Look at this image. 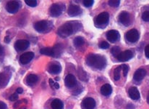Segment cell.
I'll return each instance as SVG.
<instances>
[{
  "instance_id": "obj_1",
  "label": "cell",
  "mask_w": 149,
  "mask_h": 109,
  "mask_svg": "<svg viewBox=\"0 0 149 109\" xmlns=\"http://www.w3.org/2000/svg\"><path fill=\"white\" fill-rule=\"evenodd\" d=\"M86 63L89 66L99 70H102L107 65V60L104 56L96 54H91L87 57Z\"/></svg>"
},
{
  "instance_id": "obj_2",
  "label": "cell",
  "mask_w": 149,
  "mask_h": 109,
  "mask_svg": "<svg viewBox=\"0 0 149 109\" xmlns=\"http://www.w3.org/2000/svg\"><path fill=\"white\" fill-rule=\"evenodd\" d=\"M72 22H68L61 26L57 31L58 35L62 38H66L72 35L75 29V28L74 27V24H72Z\"/></svg>"
},
{
  "instance_id": "obj_3",
  "label": "cell",
  "mask_w": 149,
  "mask_h": 109,
  "mask_svg": "<svg viewBox=\"0 0 149 109\" xmlns=\"http://www.w3.org/2000/svg\"><path fill=\"white\" fill-rule=\"evenodd\" d=\"M109 20V14L107 12L100 13L95 18V23L99 27L106 26Z\"/></svg>"
},
{
  "instance_id": "obj_4",
  "label": "cell",
  "mask_w": 149,
  "mask_h": 109,
  "mask_svg": "<svg viewBox=\"0 0 149 109\" xmlns=\"http://www.w3.org/2000/svg\"><path fill=\"white\" fill-rule=\"evenodd\" d=\"M65 10V5L59 3H54L49 8V14L52 17H58Z\"/></svg>"
},
{
  "instance_id": "obj_5",
  "label": "cell",
  "mask_w": 149,
  "mask_h": 109,
  "mask_svg": "<svg viewBox=\"0 0 149 109\" xmlns=\"http://www.w3.org/2000/svg\"><path fill=\"white\" fill-rule=\"evenodd\" d=\"M140 34L139 32L136 29H131L126 33L125 39L127 41L130 43H135L139 39Z\"/></svg>"
},
{
  "instance_id": "obj_6",
  "label": "cell",
  "mask_w": 149,
  "mask_h": 109,
  "mask_svg": "<svg viewBox=\"0 0 149 109\" xmlns=\"http://www.w3.org/2000/svg\"><path fill=\"white\" fill-rule=\"evenodd\" d=\"M119 22L124 25L125 26H130L131 23V17L130 15L127 13V12L123 11L119 15Z\"/></svg>"
},
{
  "instance_id": "obj_7",
  "label": "cell",
  "mask_w": 149,
  "mask_h": 109,
  "mask_svg": "<svg viewBox=\"0 0 149 109\" xmlns=\"http://www.w3.org/2000/svg\"><path fill=\"white\" fill-rule=\"evenodd\" d=\"M20 8V3L17 1H10L6 4V10L10 13H15Z\"/></svg>"
},
{
  "instance_id": "obj_8",
  "label": "cell",
  "mask_w": 149,
  "mask_h": 109,
  "mask_svg": "<svg viewBox=\"0 0 149 109\" xmlns=\"http://www.w3.org/2000/svg\"><path fill=\"white\" fill-rule=\"evenodd\" d=\"M120 33L116 30H110L107 31V38L110 42L114 43L120 39Z\"/></svg>"
},
{
  "instance_id": "obj_9",
  "label": "cell",
  "mask_w": 149,
  "mask_h": 109,
  "mask_svg": "<svg viewBox=\"0 0 149 109\" xmlns=\"http://www.w3.org/2000/svg\"><path fill=\"white\" fill-rule=\"evenodd\" d=\"M83 109H93L96 106V101L92 98H86L81 103Z\"/></svg>"
},
{
  "instance_id": "obj_10",
  "label": "cell",
  "mask_w": 149,
  "mask_h": 109,
  "mask_svg": "<svg viewBox=\"0 0 149 109\" xmlns=\"http://www.w3.org/2000/svg\"><path fill=\"white\" fill-rule=\"evenodd\" d=\"M49 27V22L47 20H40L34 24V28L38 32L42 33L46 31Z\"/></svg>"
},
{
  "instance_id": "obj_11",
  "label": "cell",
  "mask_w": 149,
  "mask_h": 109,
  "mask_svg": "<svg viewBox=\"0 0 149 109\" xmlns=\"http://www.w3.org/2000/svg\"><path fill=\"white\" fill-rule=\"evenodd\" d=\"M30 45V42L28 40L25 39H20L17 40L15 44V47L18 51H23V50H26Z\"/></svg>"
},
{
  "instance_id": "obj_12",
  "label": "cell",
  "mask_w": 149,
  "mask_h": 109,
  "mask_svg": "<svg viewBox=\"0 0 149 109\" xmlns=\"http://www.w3.org/2000/svg\"><path fill=\"white\" fill-rule=\"evenodd\" d=\"M132 57H133V53H132V51H130V50H125L124 52H121L117 58L119 61L125 62V61L130 60Z\"/></svg>"
},
{
  "instance_id": "obj_13",
  "label": "cell",
  "mask_w": 149,
  "mask_h": 109,
  "mask_svg": "<svg viewBox=\"0 0 149 109\" xmlns=\"http://www.w3.org/2000/svg\"><path fill=\"white\" fill-rule=\"evenodd\" d=\"M34 58V53L33 52H28L22 54L20 56V62L23 65L28 63Z\"/></svg>"
},
{
  "instance_id": "obj_14",
  "label": "cell",
  "mask_w": 149,
  "mask_h": 109,
  "mask_svg": "<svg viewBox=\"0 0 149 109\" xmlns=\"http://www.w3.org/2000/svg\"><path fill=\"white\" fill-rule=\"evenodd\" d=\"M68 13L71 17H74L81 13V9L80 8L79 6L75 5V4H70L68 8Z\"/></svg>"
},
{
  "instance_id": "obj_15",
  "label": "cell",
  "mask_w": 149,
  "mask_h": 109,
  "mask_svg": "<svg viewBox=\"0 0 149 109\" xmlns=\"http://www.w3.org/2000/svg\"><path fill=\"white\" fill-rule=\"evenodd\" d=\"M65 85H66L68 87L72 88L76 85V84H77V80H76L75 77L72 75V74H68V75L65 77Z\"/></svg>"
},
{
  "instance_id": "obj_16",
  "label": "cell",
  "mask_w": 149,
  "mask_h": 109,
  "mask_svg": "<svg viewBox=\"0 0 149 109\" xmlns=\"http://www.w3.org/2000/svg\"><path fill=\"white\" fill-rule=\"evenodd\" d=\"M146 75V71L145 69H143V68H139L134 74L133 78L135 81L140 82L143 79Z\"/></svg>"
},
{
  "instance_id": "obj_17",
  "label": "cell",
  "mask_w": 149,
  "mask_h": 109,
  "mask_svg": "<svg viewBox=\"0 0 149 109\" xmlns=\"http://www.w3.org/2000/svg\"><path fill=\"white\" fill-rule=\"evenodd\" d=\"M62 71V66L58 63H52L49 67V71L52 74H59Z\"/></svg>"
},
{
  "instance_id": "obj_18",
  "label": "cell",
  "mask_w": 149,
  "mask_h": 109,
  "mask_svg": "<svg viewBox=\"0 0 149 109\" xmlns=\"http://www.w3.org/2000/svg\"><path fill=\"white\" fill-rule=\"evenodd\" d=\"M128 94H129V96L130 97L131 99L135 100V101L138 100L141 97L140 96L139 91L135 86H132V87L130 88L129 91H128Z\"/></svg>"
},
{
  "instance_id": "obj_19",
  "label": "cell",
  "mask_w": 149,
  "mask_h": 109,
  "mask_svg": "<svg viewBox=\"0 0 149 109\" xmlns=\"http://www.w3.org/2000/svg\"><path fill=\"white\" fill-rule=\"evenodd\" d=\"M112 92V88L109 84H105L101 88V93L104 96H109Z\"/></svg>"
},
{
  "instance_id": "obj_20",
  "label": "cell",
  "mask_w": 149,
  "mask_h": 109,
  "mask_svg": "<svg viewBox=\"0 0 149 109\" xmlns=\"http://www.w3.org/2000/svg\"><path fill=\"white\" fill-rule=\"evenodd\" d=\"M38 82V77L35 74H29L26 78V82L28 85L32 86Z\"/></svg>"
},
{
  "instance_id": "obj_21",
  "label": "cell",
  "mask_w": 149,
  "mask_h": 109,
  "mask_svg": "<svg viewBox=\"0 0 149 109\" xmlns=\"http://www.w3.org/2000/svg\"><path fill=\"white\" fill-rule=\"evenodd\" d=\"M63 103L59 99H54L51 103L52 109H62L63 108Z\"/></svg>"
},
{
  "instance_id": "obj_22",
  "label": "cell",
  "mask_w": 149,
  "mask_h": 109,
  "mask_svg": "<svg viewBox=\"0 0 149 109\" xmlns=\"http://www.w3.org/2000/svg\"><path fill=\"white\" fill-rule=\"evenodd\" d=\"M40 53L43 55H48V56L54 57V53L53 48H49V47H45L42 48L40 50Z\"/></svg>"
},
{
  "instance_id": "obj_23",
  "label": "cell",
  "mask_w": 149,
  "mask_h": 109,
  "mask_svg": "<svg viewBox=\"0 0 149 109\" xmlns=\"http://www.w3.org/2000/svg\"><path fill=\"white\" fill-rule=\"evenodd\" d=\"M74 45L76 47H80L81 46H83L85 43V39L81 37H77L76 38H74Z\"/></svg>"
},
{
  "instance_id": "obj_24",
  "label": "cell",
  "mask_w": 149,
  "mask_h": 109,
  "mask_svg": "<svg viewBox=\"0 0 149 109\" xmlns=\"http://www.w3.org/2000/svg\"><path fill=\"white\" fill-rule=\"evenodd\" d=\"M9 79L7 77V75L3 73H0V87H3L7 84Z\"/></svg>"
},
{
  "instance_id": "obj_25",
  "label": "cell",
  "mask_w": 149,
  "mask_h": 109,
  "mask_svg": "<svg viewBox=\"0 0 149 109\" xmlns=\"http://www.w3.org/2000/svg\"><path fill=\"white\" fill-rule=\"evenodd\" d=\"M54 53V57H58L62 54V47L61 44H57L53 47Z\"/></svg>"
},
{
  "instance_id": "obj_26",
  "label": "cell",
  "mask_w": 149,
  "mask_h": 109,
  "mask_svg": "<svg viewBox=\"0 0 149 109\" xmlns=\"http://www.w3.org/2000/svg\"><path fill=\"white\" fill-rule=\"evenodd\" d=\"M121 66H118L114 69V79L115 81H118L120 79V71H121Z\"/></svg>"
},
{
  "instance_id": "obj_27",
  "label": "cell",
  "mask_w": 149,
  "mask_h": 109,
  "mask_svg": "<svg viewBox=\"0 0 149 109\" xmlns=\"http://www.w3.org/2000/svg\"><path fill=\"white\" fill-rule=\"evenodd\" d=\"M111 53L114 56L117 57L118 55L121 53V50H120V47L118 46H115V47H113L111 50Z\"/></svg>"
},
{
  "instance_id": "obj_28",
  "label": "cell",
  "mask_w": 149,
  "mask_h": 109,
  "mask_svg": "<svg viewBox=\"0 0 149 109\" xmlns=\"http://www.w3.org/2000/svg\"><path fill=\"white\" fill-rule=\"evenodd\" d=\"M25 4L31 7H34L37 5V1L36 0H25Z\"/></svg>"
},
{
  "instance_id": "obj_29",
  "label": "cell",
  "mask_w": 149,
  "mask_h": 109,
  "mask_svg": "<svg viewBox=\"0 0 149 109\" xmlns=\"http://www.w3.org/2000/svg\"><path fill=\"white\" fill-rule=\"evenodd\" d=\"M120 4V1L119 0H111V1H109V6L113 7H117Z\"/></svg>"
},
{
  "instance_id": "obj_30",
  "label": "cell",
  "mask_w": 149,
  "mask_h": 109,
  "mask_svg": "<svg viewBox=\"0 0 149 109\" xmlns=\"http://www.w3.org/2000/svg\"><path fill=\"white\" fill-rule=\"evenodd\" d=\"M99 47L101 49H104V50H106V49H108L109 47V44L107 41H102L101 42H100Z\"/></svg>"
},
{
  "instance_id": "obj_31",
  "label": "cell",
  "mask_w": 149,
  "mask_h": 109,
  "mask_svg": "<svg viewBox=\"0 0 149 109\" xmlns=\"http://www.w3.org/2000/svg\"><path fill=\"white\" fill-rule=\"evenodd\" d=\"M121 68L123 71V75H124V77H127L128 71H129V66H128L127 65H125V64H124V65H121Z\"/></svg>"
},
{
  "instance_id": "obj_32",
  "label": "cell",
  "mask_w": 149,
  "mask_h": 109,
  "mask_svg": "<svg viewBox=\"0 0 149 109\" xmlns=\"http://www.w3.org/2000/svg\"><path fill=\"white\" fill-rule=\"evenodd\" d=\"M142 19L146 22H149V11H145L142 14Z\"/></svg>"
},
{
  "instance_id": "obj_33",
  "label": "cell",
  "mask_w": 149,
  "mask_h": 109,
  "mask_svg": "<svg viewBox=\"0 0 149 109\" xmlns=\"http://www.w3.org/2000/svg\"><path fill=\"white\" fill-rule=\"evenodd\" d=\"M93 2H94V1H93V0H84V1H83V4H84L85 7H90L93 5Z\"/></svg>"
},
{
  "instance_id": "obj_34",
  "label": "cell",
  "mask_w": 149,
  "mask_h": 109,
  "mask_svg": "<svg viewBox=\"0 0 149 109\" xmlns=\"http://www.w3.org/2000/svg\"><path fill=\"white\" fill-rule=\"evenodd\" d=\"M17 98H18V94H17V92H15V93L13 94V95L10 97V101H17Z\"/></svg>"
},
{
  "instance_id": "obj_35",
  "label": "cell",
  "mask_w": 149,
  "mask_h": 109,
  "mask_svg": "<svg viewBox=\"0 0 149 109\" xmlns=\"http://www.w3.org/2000/svg\"><path fill=\"white\" fill-rule=\"evenodd\" d=\"M145 55L147 58H149V44L147 45L145 48Z\"/></svg>"
},
{
  "instance_id": "obj_36",
  "label": "cell",
  "mask_w": 149,
  "mask_h": 109,
  "mask_svg": "<svg viewBox=\"0 0 149 109\" xmlns=\"http://www.w3.org/2000/svg\"><path fill=\"white\" fill-rule=\"evenodd\" d=\"M0 109H7V105L2 101H0Z\"/></svg>"
},
{
  "instance_id": "obj_37",
  "label": "cell",
  "mask_w": 149,
  "mask_h": 109,
  "mask_svg": "<svg viewBox=\"0 0 149 109\" xmlns=\"http://www.w3.org/2000/svg\"><path fill=\"white\" fill-rule=\"evenodd\" d=\"M127 109H135V106H134L133 104L129 103L127 105Z\"/></svg>"
},
{
  "instance_id": "obj_38",
  "label": "cell",
  "mask_w": 149,
  "mask_h": 109,
  "mask_svg": "<svg viewBox=\"0 0 149 109\" xmlns=\"http://www.w3.org/2000/svg\"><path fill=\"white\" fill-rule=\"evenodd\" d=\"M23 89H22V88H20V87L17 88V94H21V93H23Z\"/></svg>"
},
{
  "instance_id": "obj_39",
  "label": "cell",
  "mask_w": 149,
  "mask_h": 109,
  "mask_svg": "<svg viewBox=\"0 0 149 109\" xmlns=\"http://www.w3.org/2000/svg\"><path fill=\"white\" fill-rule=\"evenodd\" d=\"M3 53H4V49H3V47L1 46H0V56L2 55Z\"/></svg>"
},
{
  "instance_id": "obj_40",
  "label": "cell",
  "mask_w": 149,
  "mask_h": 109,
  "mask_svg": "<svg viewBox=\"0 0 149 109\" xmlns=\"http://www.w3.org/2000/svg\"><path fill=\"white\" fill-rule=\"evenodd\" d=\"M49 84H50L51 86H54V84H55V82H54L53 79H49Z\"/></svg>"
},
{
  "instance_id": "obj_41",
  "label": "cell",
  "mask_w": 149,
  "mask_h": 109,
  "mask_svg": "<svg viewBox=\"0 0 149 109\" xmlns=\"http://www.w3.org/2000/svg\"><path fill=\"white\" fill-rule=\"evenodd\" d=\"M54 88L55 89H59V84L58 83H56V82H55V84H54Z\"/></svg>"
},
{
  "instance_id": "obj_42",
  "label": "cell",
  "mask_w": 149,
  "mask_h": 109,
  "mask_svg": "<svg viewBox=\"0 0 149 109\" xmlns=\"http://www.w3.org/2000/svg\"><path fill=\"white\" fill-rule=\"evenodd\" d=\"M4 41H6L7 43L10 42V39H9L8 37H7L5 39H4Z\"/></svg>"
},
{
  "instance_id": "obj_43",
  "label": "cell",
  "mask_w": 149,
  "mask_h": 109,
  "mask_svg": "<svg viewBox=\"0 0 149 109\" xmlns=\"http://www.w3.org/2000/svg\"><path fill=\"white\" fill-rule=\"evenodd\" d=\"M147 103L149 104V92H148V96H147Z\"/></svg>"
},
{
  "instance_id": "obj_44",
  "label": "cell",
  "mask_w": 149,
  "mask_h": 109,
  "mask_svg": "<svg viewBox=\"0 0 149 109\" xmlns=\"http://www.w3.org/2000/svg\"><path fill=\"white\" fill-rule=\"evenodd\" d=\"M20 109H26V107H25V106H23V107H22Z\"/></svg>"
}]
</instances>
